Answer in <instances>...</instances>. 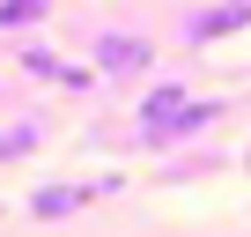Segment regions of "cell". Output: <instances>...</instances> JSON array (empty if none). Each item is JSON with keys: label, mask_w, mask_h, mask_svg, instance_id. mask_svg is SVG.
<instances>
[{"label": "cell", "mask_w": 251, "mask_h": 237, "mask_svg": "<svg viewBox=\"0 0 251 237\" xmlns=\"http://www.w3.org/2000/svg\"><path fill=\"white\" fill-rule=\"evenodd\" d=\"M52 82H67V89H89V82H96V67H52Z\"/></svg>", "instance_id": "cell-9"}, {"label": "cell", "mask_w": 251, "mask_h": 237, "mask_svg": "<svg viewBox=\"0 0 251 237\" xmlns=\"http://www.w3.org/2000/svg\"><path fill=\"white\" fill-rule=\"evenodd\" d=\"M37 148V126H30V118H23V126H8V134H0V156H30Z\"/></svg>", "instance_id": "cell-7"}, {"label": "cell", "mask_w": 251, "mask_h": 237, "mask_svg": "<svg viewBox=\"0 0 251 237\" xmlns=\"http://www.w3.org/2000/svg\"><path fill=\"white\" fill-rule=\"evenodd\" d=\"M251 23V0H229V8H207V15H192L185 23V37L192 45H207V37H222V30H244Z\"/></svg>", "instance_id": "cell-4"}, {"label": "cell", "mask_w": 251, "mask_h": 237, "mask_svg": "<svg viewBox=\"0 0 251 237\" xmlns=\"http://www.w3.org/2000/svg\"><path fill=\"white\" fill-rule=\"evenodd\" d=\"M177 104H185V89H177V82H155V89L141 96V134H155V126H163Z\"/></svg>", "instance_id": "cell-5"}, {"label": "cell", "mask_w": 251, "mask_h": 237, "mask_svg": "<svg viewBox=\"0 0 251 237\" xmlns=\"http://www.w3.org/2000/svg\"><path fill=\"white\" fill-rule=\"evenodd\" d=\"M214 118H222V104H192V96H185V104H177V111L163 118V126H155V134H141V141H185V134L214 126Z\"/></svg>", "instance_id": "cell-3"}, {"label": "cell", "mask_w": 251, "mask_h": 237, "mask_svg": "<svg viewBox=\"0 0 251 237\" xmlns=\"http://www.w3.org/2000/svg\"><path fill=\"white\" fill-rule=\"evenodd\" d=\"M45 15V0H0V30H15V23H37Z\"/></svg>", "instance_id": "cell-6"}, {"label": "cell", "mask_w": 251, "mask_h": 237, "mask_svg": "<svg viewBox=\"0 0 251 237\" xmlns=\"http://www.w3.org/2000/svg\"><path fill=\"white\" fill-rule=\"evenodd\" d=\"M148 59H155L148 37H103V45H96V67H103V74H141Z\"/></svg>", "instance_id": "cell-1"}, {"label": "cell", "mask_w": 251, "mask_h": 237, "mask_svg": "<svg viewBox=\"0 0 251 237\" xmlns=\"http://www.w3.org/2000/svg\"><path fill=\"white\" fill-rule=\"evenodd\" d=\"M96 200V185H37L30 193V215L37 222H59V215H74V207H89Z\"/></svg>", "instance_id": "cell-2"}, {"label": "cell", "mask_w": 251, "mask_h": 237, "mask_svg": "<svg viewBox=\"0 0 251 237\" xmlns=\"http://www.w3.org/2000/svg\"><path fill=\"white\" fill-rule=\"evenodd\" d=\"M23 67H30V74H52V67H59V59H52V52H45V45H23Z\"/></svg>", "instance_id": "cell-8"}]
</instances>
